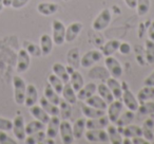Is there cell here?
<instances>
[{
  "instance_id": "cell-33",
  "label": "cell",
  "mask_w": 154,
  "mask_h": 144,
  "mask_svg": "<svg viewBox=\"0 0 154 144\" xmlns=\"http://www.w3.org/2000/svg\"><path fill=\"white\" fill-rule=\"evenodd\" d=\"M136 98H137V100H138L139 103H143V102L153 100L154 99V87L143 85V88L138 91Z\"/></svg>"
},
{
  "instance_id": "cell-40",
  "label": "cell",
  "mask_w": 154,
  "mask_h": 144,
  "mask_svg": "<svg viewBox=\"0 0 154 144\" xmlns=\"http://www.w3.org/2000/svg\"><path fill=\"white\" fill-rule=\"evenodd\" d=\"M48 84L51 85V87L58 93V94L59 95L61 94L62 89H63V86H64V83L62 82L57 75H55L53 72H52L51 74H49V76H48Z\"/></svg>"
},
{
  "instance_id": "cell-19",
  "label": "cell",
  "mask_w": 154,
  "mask_h": 144,
  "mask_svg": "<svg viewBox=\"0 0 154 144\" xmlns=\"http://www.w3.org/2000/svg\"><path fill=\"white\" fill-rule=\"evenodd\" d=\"M143 137L147 140L149 143L154 142V120L151 118H148L147 120L143 121Z\"/></svg>"
},
{
  "instance_id": "cell-55",
  "label": "cell",
  "mask_w": 154,
  "mask_h": 144,
  "mask_svg": "<svg viewBox=\"0 0 154 144\" xmlns=\"http://www.w3.org/2000/svg\"><path fill=\"white\" fill-rule=\"evenodd\" d=\"M12 1L13 0H3V5L5 7H11V5H12Z\"/></svg>"
},
{
  "instance_id": "cell-25",
  "label": "cell",
  "mask_w": 154,
  "mask_h": 144,
  "mask_svg": "<svg viewBox=\"0 0 154 144\" xmlns=\"http://www.w3.org/2000/svg\"><path fill=\"white\" fill-rule=\"evenodd\" d=\"M82 112L86 119H95L106 114V110L97 109V108L92 107L90 105H87L86 103L82 105Z\"/></svg>"
},
{
  "instance_id": "cell-53",
  "label": "cell",
  "mask_w": 154,
  "mask_h": 144,
  "mask_svg": "<svg viewBox=\"0 0 154 144\" xmlns=\"http://www.w3.org/2000/svg\"><path fill=\"white\" fill-rule=\"evenodd\" d=\"M126 5L131 10H135V7H136V1L137 0H124Z\"/></svg>"
},
{
  "instance_id": "cell-50",
  "label": "cell",
  "mask_w": 154,
  "mask_h": 144,
  "mask_svg": "<svg viewBox=\"0 0 154 144\" xmlns=\"http://www.w3.org/2000/svg\"><path fill=\"white\" fill-rule=\"evenodd\" d=\"M143 85L147 86H153L154 87V70H152V72L143 80Z\"/></svg>"
},
{
  "instance_id": "cell-46",
  "label": "cell",
  "mask_w": 154,
  "mask_h": 144,
  "mask_svg": "<svg viewBox=\"0 0 154 144\" xmlns=\"http://www.w3.org/2000/svg\"><path fill=\"white\" fill-rule=\"evenodd\" d=\"M13 128V121L0 117V130L9 131Z\"/></svg>"
},
{
  "instance_id": "cell-49",
  "label": "cell",
  "mask_w": 154,
  "mask_h": 144,
  "mask_svg": "<svg viewBox=\"0 0 154 144\" xmlns=\"http://www.w3.org/2000/svg\"><path fill=\"white\" fill-rule=\"evenodd\" d=\"M29 1H30V0H13V1H12L11 7L15 10L21 9V8L26 7V5H28Z\"/></svg>"
},
{
  "instance_id": "cell-13",
  "label": "cell",
  "mask_w": 154,
  "mask_h": 144,
  "mask_svg": "<svg viewBox=\"0 0 154 144\" xmlns=\"http://www.w3.org/2000/svg\"><path fill=\"white\" fill-rule=\"evenodd\" d=\"M88 76L91 80H98L101 82H106L110 78V73L106 66H97L94 65L91 67L88 72Z\"/></svg>"
},
{
  "instance_id": "cell-51",
  "label": "cell",
  "mask_w": 154,
  "mask_h": 144,
  "mask_svg": "<svg viewBox=\"0 0 154 144\" xmlns=\"http://www.w3.org/2000/svg\"><path fill=\"white\" fill-rule=\"evenodd\" d=\"M131 141H132V144H148L149 143V142H148L147 140L143 137V136H140V137L132 138Z\"/></svg>"
},
{
  "instance_id": "cell-23",
  "label": "cell",
  "mask_w": 154,
  "mask_h": 144,
  "mask_svg": "<svg viewBox=\"0 0 154 144\" xmlns=\"http://www.w3.org/2000/svg\"><path fill=\"white\" fill-rule=\"evenodd\" d=\"M57 3L55 2H41L37 5V12L43 16H51L58 12Z\"/></svg>"
},
{
  "instance_id": "cell-28",
  "label": "cell",
  "mask_w": 154,
  "mask_h": 144,
  "mask_svg": "<svg viewBox=\"0 0 154 144\" xmlns=\"http://www.w3.org/2000/svg\"><path fill=\"white\" fill-rule=\"evenodd\" d=\"M62 99L66 100V102L71 104V105H74V104L77 103V92L74 90L72 86H71L70 83H66L64 84L63 86V89H62Z\"/></svg>"
},
{
  "instance_id": "cell-52",
  "label": "cell",
  "mask_w": 154,
  "mask_h": 144,
  "mask_svg": "<svg viewBox=\"0 0 154 144\" xmlns=\"http://www.w3.org/2000/svg\"><path fill=\"white\" fill-rule=\"evenodd\" d=\"M148 37H149V39L154 41V20H152L149 28H148Z\"/></svg>"
},
{
  "instance_id": "cell-24",
  "label": "cell",
  "mask_w": 154,
  "mask_h": 144,
  "mask_svg": "<svg viewBox=\"0 0 154 144\" xmlns=\"http://www.w3.org/2000/svg\"><path fill=\"white\" fill-rule=\"evenodd\" d=\"M86 123H87L86 118H79V119H77L74 122V124L72 125L73 135H74L75 140L82 139V136L85 135V131L87 130Z\"/></svg>"
},
{
  "instance_id": "cell-17",
  "label": "cell",
  "mask_w": 154,
  "mask_h": 144,
  "mask_svg": "<svg viewBox=\"0 0 154 144\" xmlns=\"http://www.w3.org/2000/svg\"><path fill=\"white\" fill-rule=\"evenodd\" d=\"M108 133V137H109V143L111 144H122V139H124V136L120 133L119 128H118L116 125L114 124H109L106 128Z\"/></svg>"
},
{
  "instance_id": "cell-30",
  "label": "cell",
  "mask_w": 154,
  "mask_h": 144,
  "mask_svg": "<svg viewBox=\"0 0 154 144\" xmlns=\"http://www.w3.org/2000/svg\"><path fill=\"white\" fill-rule=\"evenodd\" d=\"M85 103H86L87 105H90V106H92V107H95V108H97V109H101V110H107V107H108L107 102H106L100 95L96 94V93L91 95L90 98H88V99L85 101Z\"/></svg>"
},
{
  "instance_id": "cell-6",
  "label": "cell",
  "mask_w": 154,
  "mask_h": 144,
  "mask_svg": "<svg viewBox=\"0 0 154 144\" xmlns=\"http://www.w3.org/2000/svg\"><path fill=\"white\" fill-rule=\"evenodd\" d=\"M105 66L108 69L110 73V76L115 78H120L124 73V68H122L120 62L116 57L112 56H107L105 58Z\"/></svg>"
},
{
  "instance_id": "cell-4",
  "label": "cell",
  "mask_w": 154,
  "mask_h": 144,
  "mask_svg": "<svg viewBox=\"0 0 154 144\" xmlns=\"http://www.w3.org/2000/svg\"><path fill=\"white\" fill-rule=\"evenodd\" d=\"M13 87H14V100L17 105H23L24 98H26V84L22 78L15 75L13 78Z\"/></svg>"
},
{
  "instance_id": "cell-3",
  "label": "cell",
  "mask_w": 154,
  "mask_h": 144,
  "mask_svg": "<svg viewBox=\"0 0 154 144\" xmlns=\"http://www.w3.org/2000/svg\"><path fill=\"white\" fill-rule=\"evenodd\" d=\"M52 39L55 46H62L66 43V26L59 19L52 21Z\"/></svg>"
},
{
  "instance_id": "cell-8",
  "label": "cell",
  "mask_w": 154,
  "mask_h": 144,
  "mask_svg": "<svg viewBox=\"0 0 154 144\" xmlns=\"http://www.w3.org/2000/svg\"><path fill=\"white\" fill-rule=\"evenodd\" d=\"M13 133L18 141H24L26 137V125H24V118L21 114H17L13 119Z\"/></svg>"
},
{
  "instance_id": "cell-35",
  "label": "cell",
  "mask_w": 154,
  "mask_h": 144,
  "mask_svg": "<svg viewBox=\"0 0 154 144\" xmlns=\"http://www.w3.org/2000/svg\"><path fill=\"white\" fill-rule=\"evenodd\" d=\"M39 105L50 114V116H59V107L58 105L51 103L49 100H47L45 97H41L39 99Z\"/></svg>"
},
{
  "instance_id": "cell-5",
  "label": "cell",
  "mask_w": 154,
  "mask_h": 144,
  "mask_svg": "<svg viewBox=\"0 0 154 144\" xmlns=\"http://www.w3.org/2000/svg\"><path fill=\"white\" fill-rule=\"evenodd\" d=\"M103 55L101 53V51L96 49L90 50V51L86 52L84 55L80 57V67L82 68H91L94 65H96L97 62H99L103 59Z\"/></svg>"
},
{
  "instance_id": "cell-45",
  "label": "cell",
  "mask_w": 154,
  "mask_h": 144,
  "mask_svg": "<svg viewBox=\"0 0 154 144\" xmlns=\"http://www.w3.org/2000/svg\"><path fill=\"white\" fill-rule=\"evenodd\" d=\"M137 111L140 114H154V102L152 100L139 103Z\"/></svg>"
},
{
  "instance_id": "cell-39",
  "label": "cell",
  "mask_w": 154,
  "mask_h": 144,
  "mask_svg": "<svg viewBox=\"0 0 154 144\" xmlns=\"http://www.w3.org/2000/svg\"><path fill=\"white\" fill-rule=\"evenodd\" d=\"M43 97H45L47 100H49L51 103L55 104V105H58L60 100H61V98L59 97V94L52 88L50 84H47L45 86V89H43Z\"/></svg>"
},
{
  "instance_id": "cell-26",
  "label": "cell",
  "mask_w": 154,
  "mask_h": 144,
  "mask_svg": "<svg viewBox=\"0 0 154 144\" xmlns=\"http://www.w3.org/2000/svg\"><path fill=\"white\" fill-rule=\"evenodd\" d=\"M120 41L118 39H110L108 40L101 48V53L105 57L107 56H112L118 51Z\"/></svg>"
},
{
  "instance_id": "cell-57",
  "label": "cell",
  "mask_w": 154,
  "mask_h": 144,
  "mask_svg": "<svg viewBox=\"0 0 154 144\" xmlns=\"http://www.w3.org/2000/svg\"><path fill=\"white\" fill-rule=\"evenodd\" d=\"M63 1H66V2H68V1H69V0H63Z\"/></svg>"
},
{
  "instance_id": "cell-11",
  "label": "cell",
  "mask_w": 154,
  "mask_h": 144,
  "mask_svg": "<svg viewBox=\"0 0 154 144\" xmlns=\"http://www.w3.org/2000/svg\"><path fill=\"white\" fill-rule=\"evenodd\" d=\"M82 29H84V24L82 22H71L68 27H66V43H73L77 37L79 36Z\"/></svg>"
},
{
  "instance_id": "cell-38",
  "label": "cell",
  "mask_w": 154,
  "mask_h": 144,
  "mask_svg": "<svg viewBox=\"0 0 154 144\" xmlns=\"http://www.w3.org/2000/svg\"><path fill=\"white\" fill-rule=\"evenodd\" d=\"M47 138L45 130H39L37 133H34L32 135H28L24 139V143L26 144H40L43 143Z\"/></svg>"
},
{
  "instance_id": "cell-42",
  "label": "cell",
  "mask_w": 154,
  "mask_h": 144,
  "mask_svg": "<svg viewBox=\"0 0 154 144\" xmlns=\"http://www.w3.org/2000/svg\"><path fill=\"white\" fill-rule=\"evenodd\" d=\"M150 8H151V0H137L135 11L137 15L143 17L149 13Z\"/></svg>"
},
{
  "instance_id": "cell-22",
  "label": "cell",
  "mask_w": 154,
  "mask_h": 144,
  "mask_svg": "<svg viewBox=\"0 0 154 144\" xmlns=\"http://www.w3.org/2000/svg\"><path fill=\"white\" fill-rule=\"evenodd\" d=\"M39 47L41 49V54L45 56L50 55L53 51L54 41L52 39V36L49 34H42L40 36V41H39Z\"/></svg>"
},
{
  "instance_id": "cell-31",
  "label": "cell",
  "mask_w": 154,
  "mask_h": 144,
  "mask_svg": "<svg viewBox=\"0 0 154 144\" xmlns=\"http://www.w3.org/2000/svg\"><path fill=\"white\" fill-rule=\"evenodd\" d=\"M97 94L100 95L108 104H110L111 102H113L115 100L112 91L110 90V88L108 87V85L106 84V82H101L100 84L97 85Z\"/></svg>"
},
{
  "instance_id": "cell-21",
  "label": "cell",
  "mask_w": 154,
  "mask_h": 144,
  "mask_svg": "<svg viewBox=\"0 0 154 144\" xmlns=\"http://www.w3.org/2000/svg\"><path fill=\"white\" fill-rule=\"evenodd\" d=\"M30 114H32V117H34L36 120L45 123V125H47V123L49 122L50 118H51V116H50L40 105H36V104L30 107Z\"/></svg>"
},
{
  "instance_id": "cell-43",
  "label": "cell",
  "mask_w": 154,
  "mask_h": 144,
  "mask_svg": "<svg viewBox=\"0 0 154 144\" xmlns=\"http://www.w3.org/2000/svg\"><path fill=\"white\" fill-rule=\"evenodd\" d=\"M145 57L148 64H154V41L149 38L145 41Z\"/></svg>"
},
{
  "instance_id": "cell-34",
  "label": "cell",
  "mask_w": 154,
  "mask_h": 144,
  "mask_svg": "<svg viewBox=\"0 0 154 144\" xmlns=\"http://www.w3.org/2000/svg\"><path fill=\"white\" fill-rule=\"evenodd\" d=\"M134 117H135V112L132 111V110H127L125 112H122L120 116L118 117V119L116 120V122L114 124L116 126H119V127H125L127 125L131 124L134 120Z\"/></svg>"
},
{
  "instance_id": "cell-54",
  "label": "cell",
  "mask_w": 154,
  "mask_h": 144,
  "mask_svg": "<svg viewBox=\"0 0 154 144\" xmlns=\"http://www.w3.org/2000/svg\"><path fill=\"white\" fill-rule=\"evenodd\" d=\"M66 71H68V73L70 74V75H71V74H72L73 72H74V71H75V69L73 68V67L69 66V65H68V66H66Z\"/></svg>"
},
{
  "instance_id": "cell-12",
  "label": "cell",
  "mask_w": 154,
  "mask_h": 144,
  "mask_svg": "<svg viewBox=\"0 0 154 144\" xmlns=\"http://www.w3.org/2000/svg\"><path fill=\"white\" fill-rule=\"evenodd\" d=\"M30 65H31V55L26 52V50L24 48H22L18 52L16 70L19 73H23V72L28 71V69L30 68Z\"/></svg>"
},
{
  "instance_id": "cell-27",
  "label": "cell",
  "mask_w": 154,
  "mask_h": 144,
  "mask_svg": "<svg viewBox=\"0 0 154 144\" xmlns=\"http://www.w3.org/2000/svg\"><path fill=\"white\" fill-rule=\"evenodd\" d=\"M106 84L108 85V87L110 88V90L112 91V93H113V95H114V98H115V99H118V100L122 99V84L119 83V81H118V78H112V76H110V78L106 81Z\"/></svg>"
},
{
  "instance_id": "cell-37",
  "label": "cell",
  "mask_w": 154,
  "mask_h": 144,
  "mask_svg": "<svg viewBox=\"0 0 154 144\" xmlns=\"http://www.w3.org/2000/svg\"><path fill=\"white\" fill-rule=\"evenodd\" d=\"M71 86L74 88V90L76 91H79L80 89L82 88V86L85 85V80H84V76L82 74L80 73L79 71L75 70L72 74L70 75V82Z\"/></svg>"
},
{
  "instance_id": "cell-32",
  "label": "cell",
  "mask_w": 154,
  "mask_h": 144,
  "mask_svg": "<svg viewBox=\"0 0 154 144\" xmlns=\"http://www.w3.org/2000/svg\"><path fill=\"white\" fill-rule=\"evenodd\" d=\"M122 136L126 138H135V137H140L143 136V129L140 126L135 124H129L127 126L122 127Z\"/></svg>"
},
{
  "instance_id": "cell-36",
  "label": "cell",
  "mask_w": 154,
  "mask_h": 144,
  "mask_svg": "<svg viewBox=\"0 0 154 144\" xmlns=\"http://www.w3.org/2000/svg\"><path fill=\"white\" fill-rule=\"evenodd\" d=\"M59 107V118L61 120H70L72 117V105L66 100L61 99L58 104Z\"/></svg>"
},
{
  "instance_id": "cell-10",
  "label": "cell",
  "mask_w": 154,
  "mask_h": 144,
  "mask_svg": "<svg viewBox=\"0 0 154 144\" xmlns=\"http://www.w3.org/2000/svg\"><path fill=\"white\" fill-rule=\"evenodd\" d=\"M122 109H124V104H122V100L115 99L113 102L108 104L107 112H106V114H107L110 122L115 123L116 120L118 119V117H119L120 114L122 112Z\"/></svg>"
},
{
  "instance_id": "cell-1",
  "label": "cell",
  "mask_w": 154,
  "mask_h": 144,
  "mask_svg": "<svg viewBox=\"0 0 154 144\" xmlns=\"http://www.w3.org/2000/svg\"><path fill=\"white\" fill-rule=\"evenodd\" d=\"M122 95L120 100H122V104H124V106L127 109L136 112L139 106V102H138V100H137L136 95L129 89L127 83L122 82Z\"/></svg>"
},
{
  "instance_id": "cell-20",
  "label": "cell",
  "mask_w": 154,
  "mask_h": 144,
  "mask_svg": "<svg viewBox=\"0 0 154 144\" xmlns=\"http://www.w3.org/2000/svg\"><path fill=\"white\" fill-rule=\"evenodd\" d=\"M66 62L68 65L78 70L80 67V51L78 48H72L66 53Z\"/></svg>"
},
{
  "instance_id": "cell-14",
  "label": "cell",
  "mask_w": 154,
  "mask_h": 144,
  "mask_svg": "<svg viewBox=\"0 0 154 144\" xmlns=\"http://www.w3.org/2000/svg\"><path fill=\"white\" fill-rule=\"evenodd\" d=\"M60 120L59 116H52L50 118L49 122L45 125V135L47 138L55 139L59 133V127H60Z\"/></svg>"
},
{
  "instance_id": "cell-2",
  "label": "cell",
  "mask_w": 154,
  "mask_h": 144,
  "mask_svg": "<svg viewBox=\"0 0 154 144\" xmlns=\"http://www.w3.org/2000/svg\"><path fill=\"white\" fill-rule=\"evenodd\" d=\"M112 21V13L109 9H103L92 21V29L97 32L103 31Z\"/></svg>"
},
{
  "instance_id": "cell-47",
  "label": "cell",
  "mask_w": 154,
  "mask_h": 144,
  "mask_svg": "<svg viewBox=\"0 0 154 144\" xmlns=\"http://www.w3.org/2000/svg\"><path fill=\"white\" fill-rule=\"evenodd\" d=\"M17 141L10 137L5 130H0V144H16Z\"/></svg>"
},
{
  "instance_id": "cell-15",
  "label": "cell",
  "mask_w": 154,
  "mask_h": 144,
  "mask_svg": "<svg viewBox=\"0 0 154 144\" xmlns=\"http://www.w3.org/2000/svg\"><path fill=\"white\" fill-rule=\"evenodd\" d=\"M110 120L108 118L107 114L103 117L95 119H87L86 126L87 129H106L107 126L110 124Z\"/></svg>"
},
{
  "instance_id": "cell-18",
  "label": "cell",
  "mask_w": 154,
  "mask_h": 144,
  "mask_svg": "<svg viewBox=\"0 0 154 144\" xmlns=\"http://www.w3.org/2000/svg\"><path fill=\"white\" fill-rule=\"evenodd\" d=\"M96 91H97V85L95 83L91 82L88 83V84H85L79 91H77V100L85 102L91 95L95 94Z\"/></svg>"
},
{
  "instance_id": "cell-16",
  "label": "cell",
  "mask_w": 154,
  "mask_h": 144,
  "mask_svg": "<svg viewBox=\"0 0 154 144\" xmlns=\"http://www.w3.org/2000/svg\"><path fill=\"white\" fill-rule=\"evenodd\" d=\"M38 101V91L35 85L29 84L26 85V98H24V106L30 108L31 106L37 104Z\"/></svg>"
},
{
  "instance_id": "cell-29",
  "label": "cell",
  "mask_w": 154,
  "mask_h": 144,
  "mask_svg": "<svg viewBox=\"0 0 154 144\" xmlns=\"http://www.w3.org/2000/svg\"><path fill=\"white\" fill-rule=\"evenodd\" d=\"M52 71L55 75H57L64 84L70 82V74L68 73V71L66 69V66L60 62H55V64L52 66Z\"/></svg>"
},
{
  "instance_id": "cell-56",
  "label": "cell",
  "mask_w": 154,
  "mask_h": 144,
  "mask_svg": "<svg viewBox=\"0 0 154 144\" xmlns=\"http://www.w3.org/2000/svg\"><path fill=\"white\" fill-rule=\"evenodd\" d=\"M3 7H5V5H3V0H0V12L2 11Z\"/></svg>"
},
{
  "instance_id": "cell-44",
  "label": "cell",
  "mask_w": 154,
  "mask_h": 144,
  "mask_svg": "<svg viewBox=\"0 0 154 144\" xmlns=\"http://www.w3.org/2000/svg\"><path fill=\"white\" fill-rule=\"evenodd\" d=\"M23 48L26 50V52H28L31 56L40 57V56L42 55V54H41L40 47L34 43H31V41H23Z\"/></svg>"
},
{
  "instance_id": "cell-41",
  "label": "cell",
  "mask_w": 154,
  "mask_h": 144,
  "mask_svg": "<svg viewBox=\"0 0 154 144\" xmlns=\"http://www.w3.org/2000/svg\"><path fill=\"white\" fill-rule=\"evenodd\" d=\"M39 130H45V124L38 120H33L31 122H29L26 125V133L28 135H32L34 133H37Z\"/></svg>"
},
{
  "instance_id": "cell-7",
  "label": "cell",
  "mask_w": 154,
  "mask_h": 144,
  "mask_svg": "<svg viewBox=\"0 0 154 144\" xmlns=\"http://www.w3.org/2000/svg\"><path fill=\"white\" fill-rule=\"evenodd\" d=\"M85 138L90 143H109V137L106 129H87Z\"/></svg>"
},
{
  "instance_id": "cell-48",
  "label": "cell",
  "mask_w": 154,
  "mask_h": 144,
  "mask_svg": "<svg viewBox=\"0 0 154 144\" xmlns=\"http://www.w3.org/2000/svg\"><path fill=\"white\" fill-rule=\"evenodd\" d=\"M118 51H119L120 54H122V55H128V54L131 52V45L128 43H126V41L120 43L119 48H118Z\"/></svg>"
},
{
  "instance_id": "cell-9",
  "label": "cell",
  "mask_w": 154,
  "mask_h": 144,
  "mask_svg": "<svg viewBox=\"0 0 154 144\" xmlns=\"http://www.w3.org/2000/svg\"><path fill=\"white\" fill-rule=\"evenodd\" d=\"M59 135L61 138V142L63 144H72L74 142L75 138L73 135L72 125L69 122V120H62L60 122Z\"/></svg>"
}]
</instances>
